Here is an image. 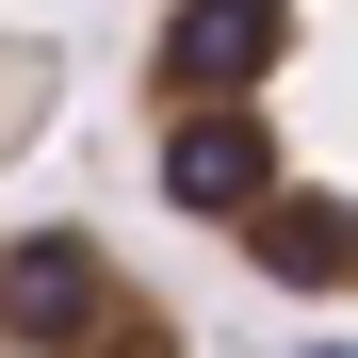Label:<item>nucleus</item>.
<instances>
[{
    "mask_svg": "<svg viewBox=\"0 0 358 358\" xmlns=\"http://www.w3.org/2000/svg\"><path fill=\"white\" fill-rule=\"evenodd\" d=\"M147 196L293 310H358V0H163L131 49Z\"/></svg>",
    "mask_w": 358,
    "mask_h": 358,
    "instance_id": "obj_1",
    "label": "nucleus"
},
{
    "mask_svg": "<svg viewBox=\"0 0 358 358\" xmlns=\"http://www.w3.org/2000/svg\"><path fill=\"white\" fill-rule=\"evenodd\" d=\"M0 358H196V342L163 277H131L98 228H0Z\"/></svg>",
    "mask_w": 358,
    "mask_h": 358,
    "instance_id": "obj_2",
    "label": "nucleus"
}]
</instances>
